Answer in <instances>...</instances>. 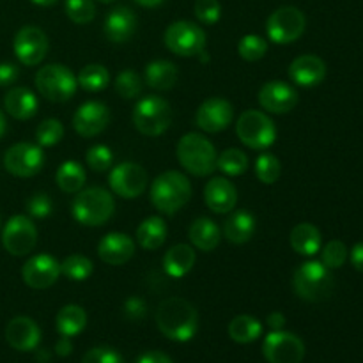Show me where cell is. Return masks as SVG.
<instances>
[{
    "instance_id": "obj_14",
    "label": "cell",
    "mask_w": 363,
    "mask_h": 363,
    "mask_svg": "<svg viewBox=\"0 0 363 363\" xmlns=\"http://www.w3.org/2000/svg\"><path fill=\"white\" fill-rule=\"evenodd\" d=\"M48 48V35L34 25H25L14 35V55L23 66H38L39 62L45 60Z\"/></svg>"
},
{
    "instance_id": "obj_38",
    "label": "cell",
    "mask_w": 363,
    "mask_h": 363,
    "mask_svg": "<svg viewBox=\"0 0 363 363\" xmlns=\"http://www.w3.org/2000/svg\"><path fill=\"white\" fill-rule=\"evenodd\" d=\"M280 174H282V163L272 152H262L255 162V176L261 183L273 184L279 181Z\"/></svg>"
},
{
    "instance_id": "obj_3",
    "label": "cell",
    "mask_w": 363,
    "mask_h": 363,
    "mask_svg": "<svg viewBox=\"0 0 363 363\" xmlns=\"http://www.w3.org/2000/svg\"><path fill=\"white\" fill-rule=\"evenodd\" d=\"M71 211H73V218L80 225L101 227L113 216L116 202L108 190L101 186H92L78 191Z\"/></svg>"
},
{
    "instance_id": "obj_13",
    "label": "cell",
    "mask_w": 363,
    "mask_h": 363,
    "mask_svg": "<svg viewBox=\"0 0 363 363\" xmlns=\"http://www.w3.org/2000/svg\"><path fill=\"white\" fill-rule=\"evenodd\" d=\"M262 354L268 363H301L305 357V344L294 333L277 330L266 335Z\"/></svg>"
},
{
    "instance_id": "obj_47",
    "label": "cell",
    "mask_w": 363,
    "mask_h": 363,
    "mask_svg": "<svg viewBox=\"0 0 363 363\" xmlns=\"http://www.w3.org/2000/svg\"><path fill=\"white\" fill-rule=\"evenodd\" d=\"M82 363H124V360L116 350L101 346L92 347L91 351H87Z\"/></svg>"
},
{
    "instance_id": "obj_20",
    "label": "cell",
    "mask_w": 363,
    "mask_h": 363,
    "mask_svg": "<svg viewBox=\"0 0 363 363\" xmlns=\"http://www.w3.org/2000/svg\"><path fill=\"white\" fill-rule=\"evenodd\" d=\"M6 340L16 351H34L41 342V330L34 319L18 315L7 323Z\"/></svg>"
},
{
    "instance_id": "obj_49",
    "label": "cell",
    "mask_w": 363,
    "mask_h": 363,
    "mask_svg": "<svg viewBox=\"0 0 363 363\" xmlns=\"http://www.w3.org/2000/svg\"><path fill=\"white\" fill-rule=\"evenodd\" d=\"M20 77V69L16 64L13 62H2L0 64V87H9Z\"/></svg>"
},
{
    "instance_id": "obj_54",
    "label": "cell",
    "mask_w": 363,
    "mask_h": 363,
    "mask_svg": "<svg viewBox=\"0 0 363 363\" xmlns=\"http://www.w3.org/2000/svg\"><path fill=\"white\" fill-rule=\"evenodd\" d=\"M133 2L138 4V6H142V7H147V9H152V7L162 6L165 0H133Z\"/></svg>"
},
{
    "instance_id": "obj_46",
    "label": "cell",
    "mask_w": 363,
    "mask_h": 363,
    "mask_svg": "<svg viewBox=\"0 0 363 363\" xmlns=\"http://www.w3.org/2000/svg\"><path fill=\"white\" fill-rule=\"evenodd\" d=\"M27 213L32 218H46L52 213V199L48 194H34L27 201Z\"/></svg>"
},
{
    "instance_id": "obj_4",
    "label": "cell",
    "mask_w": 363,
    "mask_h": 363,
    "mask_svg": "<svg viewBox=\"0 0 363 363\" xmlns=\"http://www.w3.org/2000/svg\"><path fill=\"white\" fill-rule=\"evenodd\" d=\"M335 279L332 269L326 268L321 261H307L298 266L293 275V289L301 300L319 303L332 294Z\"/></svg>"
},
{
    "instance_id": "obj_36",
    "label": "cell",
    "mask_w": 363,
    "mask_h": 363,
    "mask_svg": "<svg viewBox=\"0 0 363 363\" xmlns=\"http://www.w3.org/2000/svg\"><path fill=\"white\" fill-rule=\"evenodd\" d=\"M92 273H94V264H92L91 259L82 254L67 255L60 262V275L73 280V282H85Z\"/></svg>"
},
{
    "instance_id": "obj_39",
    "label": "cell",
    "mask_w": 363,
    "mask_h": 363,
    "mask_svg": "<svg viewBox=\"0 0 363 363\" xmlns=\"http://www.w3.org/2000/svg\"><path fill=\"white\" fill-rule=\"evenodd\" d=\"M266 52H268V43L257 34L243 35L238 43V53H240L241 59L248 60V62L261 60L266 55Z\"/></svg>"
},
{
    "instance_id": "obj_33",
    "label": "cell",
    "mask_w": 363,
    "mask_h": 363,
    "mask_svg": "<svg viewBox=\"0 0 363 363\" xmlns=\"http://www.w3.org/2000/svg\"><path fill=\"white\" fill-rule=\"evenodd\" d=\"M262 335V323L254 315H236L229 323V337L238 344H250Z\"/></svg>"
},
{
    "instance_id": "obj_5",
    "label": "cell",
    "mask_w": 363,
    "mask_h": 363,
    "mask_svg": "<svg viewBox=\"0 0 363 363\" xmlns=\"http://www.w3.org/2000/svg\"><path fill=\"white\" fill-rule=\"evenodd\" d=\"M177 160L191 176L206 177L216 170V149L204 135L186 133L177 142Z\"/></svg>"
},
{
    "instance_id": "obj_35",
    "label": "cell",
    "mask_w": 363,
    "mask_h": 363,
    "mask_svg": "<svg viewBox=\"0 0 363 363\" xmlns=\"http://www.w3.org/2000/svg\"><path fill=\"white\" fill-rule=\"evenodd\" d=\"M78 85L87 92H99L108 87L110 73L103 64H87L77 77Z\"/></svg>"
},
{
    "instance_id": "obj_1",
    "label": "cell",
    "mask_w": 363,
    "mask_h": 363,
    "mask_svg": "<svg viewBox=\"0 0 363 363\" xmlns=\"http://www.w3.org/2000/svg\"><path fill=\"white\" fill-rule=\"evenodd\" d=\"M158 330L174 342H188L199 330L197 308L184 298H167L156 308Z\"/></svg>"
},
{
    "instance_id": "obj_40",
    "label": "cell",
    "mask_w": 363,
    "mask_h": 363,
    "mask_svg": "<svg viewBox=\"0 0 363 363\" xmlns=\"http://www.w3.org/2000/svg\"><path fill=\"white\" fill-rule=\"evenodd\" d=\"M64 9L67 18L77 25H87L96 18L94 0H66Z\"/></svg>"
},
{
    "instance_id": "obj_23",
    "label": "cell",
    "mask_w": 363,
    "mask_h": 363,
    "mask_svg": "<svg viewBox=\"0 0 363 363\" xmlns=\"http://www.w3.org/2000/svg\"><path fill=\"white\" fill-rule=\"evenodd\" d=\"M135 254V241L128 234L110 233L98 243V255L110 266H121L130 261Z\"/></svg>"
},
{
    "instance_id": "obj_31",
    "label": "cell",
    "mask_w": 363,
    "mask_h": 363,
    "mask_svg": "<svg viewBox=\"0 0 363 363\" xmlns=\"http://www.w3.org/2000/svg\"><path fill=\"white\" fill-rule=\"evenodd\" d=\"M179 78L177 66L170 60H152L145 67V82L156 91H169Z\"/></svg>"
},
{
    "instance_id": "obj_17",
    "label": "cell",
    "mask_w": 363,
    "mask_h": 363,
    "mask_svg": "<svg viewBox=\"0 0 363 363\" xmlns=\"http://www.w3.org/2000/svg\"><path fill=\"white\" fill-rule=\"evenodd\" d=\"M234 121V106L223 98H209L199 106L195 123L206 133H220Z\"/></svg>"
},
{
    "instance_id": "obj_41",
    "label": "cell",
    "mask_w": 363,
    "mask_h": 363,
    "mask_svg": "<svg viewBox=\"0 0 363 363\" xmlns=\"http://www.w3.org/2000/svg\"><path fill=\"white\" fill-rule=\"evenodd\" d=\"M64 137V126L59 119H45L35 130V140L41 147H53Z\"/></svg>"
},
{
    "instance_id": "obj_44",
    "label": "cell",
    "mask_w": 363,
    "mask_h": 363,
    "mask_svg": "<svg viewBox=\"0 0 363 363\" xmlns=\"http://www.w3.org/2000/svg\"><path fill=\"white\" fill-rule=\"evenodd\" d=\"M85 162H87V165L91 167L94 172H106L113 163L112 149L106 147L105 144L92 145V147L87 151Z\"/></svg>"
},
{
    "instance_id": "obj_24",
    "label": "cell",
    "mask_w": 363,
    "mask_h": 363,
    "mask_svg": "<svg viewBox=\"0 0 363 363\" xmlns=\"http://www.w3.org/2000/svg\"><path fill=\"white\" fill-rule=\"evenodd\" d=\"M103 30L108 41L112 43H126L133 38L137 30V16L133 11L126 6H119L110 11L105 18Z\"/></svg>"
},
{
    "instance_id": "obj_52",
    "label": "cell",
    "mask_w": 363,
    "mask_h": 363,
    "mask_svg": "<svg viewBox=\"0 0 363 363\" xmlns=\"http://www.w3.org/2000/svg\"><path fill=\"white\" fill-rule=\"evenodd\" d=\"M351 262H353L354 269L363 273V243H358L353 247V250H351Z\"/></svg>"
},
{
    "instance_id": "obj_11",
    "label": "cell",
    "mask_w": 363,
    "mask_h": 363,
    "mask_svg": "<svg viewBox=\"0 0 363 363\" xmlns=\"http://www.w3.org/2000/svg\"><path fill=\"white\" fill-rule=\"evenodd\" d=\"M2 245L7 254L14 257L28 255L38 245V227L28 216L14 215L4 225Z\"/></svg>"
},
{
    "instance_id": "obj_10",
    "label": "cell",
    "mask_w": 363,
    "mask_h": 363,
    "mask_svg": "<svg viewBox=\"0 0 363 363\" xmlns=\"http://www.w3.org/2000/svg\"><path fill=\"white\" fill-rule=\"evenodd\" d=\"M165 46L179 57H197L206 50V32L194 21L179 20L169 25L163 35Z\"/></svg>"
},
{
    "instance_id": "obj_16",
    "label": "cell",
    "mask_w": 363,
    "mask_h": 363,
    "mask_svg": "<svg viewBox=\"0 0 363 363\" xmlns=\"http://www.w3.org/2000/svg\"><path fill=\"white\" fill-rule=\"evenodd\" d=\"M60 262L48 254H38L21 268V279L30 289H48L59 280Z\"/></svg>"
},
{
    "instance_id": "obj_9",
    "label": "cell",
    "mask_w": 363,
    "mask_h": 363,
    "mask_svg": "<svg viewBox=\"0 0 363 363\" xmlns=\"http://www.w3.org/2000/svg\"><path fill=\"white\" fill-rule=\"evenodd\" d=\"M307 18L294 6L279 7L266 20V35L275 45H291L303 35Z\"/></svg>"
},
{
    "instance_id": "obj_57",
    "label": "cell",
    "mask_w": 363,
    "mask_h": 363,
    "mask_svg": "<svg viewBox=\"0 0 363 363\" xmlns=\"http://www.w3.org/2000/svg\"><path fill=\"white\" fill-rule=\"evenodd\" d=\"M98 2H101V4H112V2H116V0H98Z\"/></svg>"
},
{
    "instance_id": "obj_26",
    "label": "cell",
    "mask_w": 363,
    "mask_h": 363,
    "mask_svg": "<svg viewBox=\"0 0 363 363\" xmlns=\"http://www.w3.org/2000/svg\"><path fill=\"white\" fill-rule=\"evenodd\" d=\"M195 261H197V255H195L194 247L184 243L174 245L163 257V269L172 279H183L194 269Z\"/></svg>"
},
{
    "instance_id": "obj_19",
    "label": "cell",
    "mask_w": 363,
    "mask_h": 363,
    "mask_svg": "<svg viewBox=\"0 0 363 363\" xmlns=\"http://www.w3.org/2000/svg\"><path fill=\"white\" fill-rule=\"evenodd\" d=\"M259 105L269 113H287L298 105V92L287 82L272 80L259 91Z\"/></svg>"
},
{
    "instance_id": "obj_22",
    "label": "cell",
    "mask_w": 363,
    "mask_h": 363,
    "mask_svg": "<svg viewBox=\"0 0 363 363\" xmlns=\"http://www.w3.org/2000/svg\"><path fill=\"white\" fill-rule=\"evenodd\" d=\"M204 202L216 215L233 211L238 202L236 186L227 177H213L204 188Z\"/></svg>"
},
{
    "instance_id": "obj_48",
    "label": "cell",
    "mask_w": 363,
    "mask_h": 363,
    "mask_svg": "<svg viewBox=\"0 0 363 363\" xmlns=\"http://www.w3.org/2000/svg\"><path fill=\"white\" fill-rule=\"evenodd\" d=\"M145 312H147V305L142 298L131 296L128 298L126 303H124V314L130 319H144Z\"/></svg>"
},
{
    "instance_id": "obj_42",
    "label": "cell",
    "mask_w": 363,
    "mask_h": 363,
    "mask_svg": "<svg viewBox=\"0 0 363 363\" xmlns=\"http://www.w3.org/2000/svg\"><path fill=\"white\" fill-rule=\"evenodd\" d=\"M116 91L121 98L135 99L142 92V80L135 71H121L116 78Z\"/></svg>"
},
{
    "instance_id": "obj_30",
    "label": "cell",
    "mask_w": 363,
    "mask_h": 363,
    "mask_svg": "<svg viewBox=\"0 0 363 363\" xmlns=\"http://www.w3.org/2000/svg\"><path fill=\"white\" fill-rule=\"evenodd\" d=\"M167 234H169V229H167L165 220L162 216H149L137 227L135 236L144 250H158L165 243Z\"/></svg>"
},
{
    "instance_id": "obj_51",
    "label": "cell",
    "mask_w": 363,
    "mask_h": 363,
    "mask_svg": "<svg viewBox=\"0 0 363 363\" xmlns=\"http://www.w3.org/2000/svg\"><path fill=\"white\" fill-rule=\"evenodd\" d=\"M266 325L272 328V332H277V330H284L286 326V315L282 312H272L266 319Z\"/></svg>"
},
{
    "instance_id": "obj_6",
    "label": "cell",
    "mask_w": 363,
    "mask_h": 363,
    "mask_svg": "<svg viewBox=\"0 0 363 363\" xmlns=\"http://www.w3.org/2000/svg\"><path fill=\"white\" fill-rule=\"evenodd\" d=\"M172 106L160 96H145L135 105L133 124L145 137H160L172 124Z\"/></svg>"
},
{
    "instance_id": "obj_8",
    "label": "cell",
    "mask_w": 363,
    "mask_h": 363,
    "mask_svg": "<svg viewBox=\"0 0 363 363\" xmlns=\"http://www.w3.org/2000/svg\"><path fill=\"white\" fill-rule=\"evenodd\" d=\"M35 87L48 101L64 103L73 98L78 82L69 67L62 64H48L35 73Z\"/></svg>"
},
{
    "instance_id": "obj_43",
    "label": "cell",
    "mask_w": 363,
    "mask_h": 363,
    "mask_svg": "<svg viewBox=\"0 0 363 363\" xmlns=\"http://www.w3.org/2000/svg\"><path fill=\"white\" fill-rule=\"evenodd\" d=\"M347 259V247L339 240H333L325 245L321 252V262L330 269L342 268Z\"/></svg>"
},
{
    "instance_id": "obj_50",
    "label": "cell",
    "mask_w": 363,
    "mask_h": 363,
    "mask_svg": "<svg viewBox=\"0 0 363 363\" xmlns=\"http://www.w3.org/2000/svg\"><path fill=\"white\" fill-rule=\"evenodd\" d=\"M135 363H174L170 360L169 354L162 353V351H147V353L140 354Z\"/></svg>"
},
{
    "instance_id": "obj_58",
    "label": "cell",
    "mask_w": 363,
    "mask_h": 363,
    "mask_svg": "<svg viewBox=\"0 0 363 363\" xmlns=\"http://www.w3.org/2000/svg\"><path fill=\"white\" fill-rule=\"evenodd\" d=\"M0 223H2V222H0Z\"/></svg>"
},
{
    "instance_id": "obj_2",
    "label": "cell",
    "mask_w": 363,
    "mask_h": 363,
    "mask_svg": "<svg viewBox=\"0 0 363 363\" xmlns=\"http://www.w3.org/2000/svg\"><path fill=\"white\" fill-rule=\"evenodd\" d=\"M191 183L177 170L163 172L152 181L151 202L163 215H174L190 202Z\"/></svg>"
},
{
    "instance_id": "obj_25",
    "label": "cell",
    "mask_w": 363,
    "mask_h": 363,
    "mask_svg": "<svg viewBox=\"0 0 363 363\" xmlns=\"http://www.w3.org/2000/svg\"><path fill=\"white\" fill-rule=\"evenodd\" d=\"M4 108L18 121H28L38 113V96L27 87H14L4 96Z\"/></svg>"
},
{
    "instance_id": "obj_21",
    "label": "cell",
    "mask_w": 363,
    "mask_h": 363,
    "mask_svg": "<svg viewBox=\"0 0 363 363\" xmlns=\"http://www.w3.org/2000/svg\"><path fill=\"white\" fill-rule=\"evenodd\" d=\"M326 77V64L318 55H300L291 62L289 78L300 87H315Z\"/></svg>"
},
{
    "instance_id": "obj_12",
    "label": "cell",
    "mask_w": 363,
    "mask_h": 363,
    "mask_svg": "<svg viewBox=\"0 0 363 363\" xmlns=\"http://www.w3.org/2000/svg\"><path fill=\"white\" fill-rule=\"evenodd\" d=\"M45 165V152L41 145L20 142L11 145L4 155V167L16 177H32L41 172Z\"/></svg>"
},
{
    "instance_id": "obj_56",
    "label": "cell",
    "mask_w": 363,
    "mask_h": 363,
    "mask_svg": "<svg viewBox=\"0 0 363 363\" xmlns=\"http://www.w3.org/2000/svg\"><path fill=\"white\" fill-rule=\"evenodd\" d=\"M32 4H35V6H41V7H50L53 6V4H57L59 0H30Z\"/></svg>"
},
{
    "instance_id": "obj_15",
    "label": "cell",
    "mask_w": 363,
    "mask_h": 363,
    "mask_svg": "<svg viewBox=\"0 0 363 363\" xmlns=\"http://www.w3.org/2000/svg\"><path fill=\"white\" fill-rule=\"evenodd\" d=\"M110 190L123 199H137L147 188V172L133 162H124L113 167L108 176Z\"/></svg>"
},
{
    "instance_id": "obj_53",
    "label": "cell",
    "mask_w": 363,
    "mask_h": 363,
    "mask_svg": "<svg viewBox=\"0 0 363 363\" xmlns=\"http://www.w3.org/2000/svg\"><path fill=\"white\" fill-rule=\"evenodd\" d=\"M71 351H73V344H71L69 337H60V340L55 346V353L59 357H67V354H71Z\"/></svg>"
},
{
    "instance_id": "obj_34",
    "label": "cell",
    "mask_w": 363,
    "mask_h": 363,
    "mask_svg": "<svg viewBox=\"0 0 363 363\" xmlns=\"http://www.w3.org/2000/svg\"><path fill=\"white\" fill-rule=\"evenodd\" d=\"M55 181L64 194H78L85 184L84 167L74 160H67L57 169Z\"/></svg>"
},
{
    "instance_id": "obj_18",
    "label": "cell",
    "mask_w": 363,
    "mask_h": 363,
    "mask_svg": "<svg viewBox=\"0 0 363 363\" xmlns=\"http://www.w3.org/2000/svg\"><path fill=\"white\" fill-rule=\"evenodd\" d=\"M110 123V110L101 101H85L73 116V128L80 137L92 138L103 133Z\"/></svg>"
},
{
    "instance_id": "obj_27",
    "label": "cell",
    "mask_w": 363,
    "mask_h": 363,
    "mask_svg": "<svg viewBox=\"0 0 363 363\" xmlns=\"http://www.w3.org/2000/svg\"><path fill=\"white\" fill-rule=\"evenodd\" d=\"M188 236L195 248H199L201 252H213L222 240V229L216 225V222L201 216V218L194 220L190 230H188Z\"/></svg>"
},
{
    "instance_id": "obj_29",
    "label": "cell",
    "mask_w": 363,
    "mask_h": 363,
    "mask_svg": "<svg viewBox=\"0 0 363 363\" xmlns=\"http://www.w3.org/2000/svg\"><path fill=\"white\" fill-rule=\"evenodd\" d=\"M291 247L296 254L305 255V257H312L321 250V233L312 223H298L293 230H291Z\"/></svg>"
},
{
    "instance_id": "obj_45",
    "label": "cell",
    "mask_w": 363,
    "mask_h": 363,
    "mask_svg": "<svg viewBox=\"0 0 363 363\" xmlns=\"http://www.w3.org/2000/svg\"><path fill=\"white\" fill-rule=\"evenodd\" d=\"M195 16L201 23L215 25L222 16V6L218 0H195Z\"/></svg>"
},
{
    "instance_id": "obj_7",
    "label": "cell",
    "mask_w": 363,
    "mask_h": 363,
    "mask_svg": "<svg viewBox=\"0 0 363 363\" xmlns=\"http://www.w3.org/2000/svg\"><path fill=\"white\" fill-rule=\"evenodd\" d=\"M238 138L254 151H266L277 140V126L261 110H245L236 123Z\"/></svg>"
},
{
    "instance_id": "obj_32",
    "label": "cell",
    "mask_w": 363,
    "mask_h": 363,
    "mask_svg": "<svg viewBox=\"0 0 363 363\" xmlns=\"http://www.w3.org/2000/svg\"><path fill=\"white\" fill-rule=\"evenodd\" d=\"M87 325V314L80 305H64L55 318L57 332L62 337H77Z\"/></svg>"
},
{
    "instance_id": "obj_55",
    "label": "cell",
    "mask_w": 363,
    "mask_h": 363,
    "mask_svg": "<svg viewBox=\"0 0 363 363\" xmlns=\"http://www.w3.org/2000/svg\"><path fill=\"white\" fill-rule=\"evenodd\" d=\"M6 130H7V121H6V116H4V112L0 110V138L4 137Z\"/></svg>"
},
{
    "instance_id": "obj_28",
    "label": "cell",
    "mask_w": 363,
    "mask_h": 363,
    "mask_svg": "<svg viewBox=\"0 0 363 363\" xmlns=\"http://www.w3.org/2000/svg\"><path fill=\"white\" fill-rule=\"evenodd\" d=\"M255 234V216L248 211H236L223 223V236L229 243L245 245Z\"/></svg>"
},
{
    "instance_id": "obj_37",
    "label": "cell",
    "mask_w": 363,
    "mask_h": 363,
    "mask_svg": "<svg viewBox=\"0 0 363 363\" xmlns=\"http://www.w3.org/2000/svg\"><path fill=\"white\" fill-rule=\"evenodd\" d=\"M216 169L229 177L241 176L248 170V156L241 149H225L216 160Z\"/></svg>"
}]
</instances>
